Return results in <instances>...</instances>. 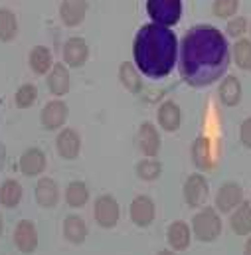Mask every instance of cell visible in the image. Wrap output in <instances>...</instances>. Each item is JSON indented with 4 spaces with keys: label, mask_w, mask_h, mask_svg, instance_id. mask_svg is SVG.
Masks as SVG:
<instances>
[{
    "label": "cell",
    "mask_w": 251,
    "mask_h": 255,
    "mask_svg": "<svg viewBox=\"0 0 251 255\" xmlns=\"http://www.w3.org/2000/svg\"><path fill=\"white\" fill-rule=\"evenodd\" d=\"M232 52L222 30L200 24L184 34L178 50V69L192 87H206L228 71Z\"/></svg>",
    "instance_id": "cell-1"
},
{
    "label": "cell",
    "mask_w": 251,
    "mask_h": 255,
    "mask_svg": "<svg viewBox=\"0 0 251 255\" xmlns=\"http://www.w3.org/2000/svg\"><path fill=\"white\" fill-rule=\"evenodd\" d=\"M132 56L134 65L140 73L152 79L166 77L178 58V40L176 34L170 28L158 26V24H144L132 44Z\"/></svg>",
    "instance_id": "cell-2"
},
{
    "label": "cell",
    "mask_w": 251,
    "mask_h": 255,
    "mask_svg": "<svg viewBox=\"0 0 251 255\" xmlns=\"http://www.w3.org/2000/svg\"><path fill=\"white\" fill-rule=\"evenodd\" d=\"M222 228H224V224H222V218H220L218 210L208 206V208H202L198 214H194L190 230H192V234L198 242L212 244L220 238Z\"/></svg>",
    "instance_id": "cell-3"
},
{
    "label": "cell",
    "mask_w": 251,
    "mask_h": 255,
    "mask_svg": "<svg viewBox=\"0 0 251 255\" xmlns=\"http://www.w3.org/2000/svg\"><path fill=\"white\" fill-rule=\"evenodd\" d=\"M146 12L152 24L170 28L180 22L182 0H146Z\"/></svg>",
    "instance_id": "cell-4"
},
{
    "label": "cell",
    "mask_w": 251,
    "mask_h": 255,
    "mask_svg": "<svg viewBox=\"0 0 251 255\" xmlns=\"http://www.w3.org/2000/svg\"><path fill=\"white\" fill-rule=\"evenodd\" d=\"M93 216H95V222H97L99 228L111 230L121 220V206H119V202L111 194H103V196H99L95 200Z\"/></svg>",
    "instance_id": "cell-5"
},
{
    "label": "cell",
    "mask_w": 251,
    "mask_h": 255,
    "mask_svg": "<svg viewBox=\"0 0 251 255\" xmlns=\"http://www.w3.org/2000/svg\"><path fill=\"white\" fill-rule=\"evenodd\" d=\"M128 216H130V222L136 228H148L156 218L154 200L150 196H146V194L136 196L128 206Z\"/></svg>",
    "instance_id": "cell-6"
},
{
    "label": "cell",
    "mask_w": 251,
    "mask_h": 255,
    "mask_svg": "<svg viewBox=\"0 0 251 255\" xmlns=\"http://www.w3.org/2000/svg\"><path fill=\"white\" fill-rule=\"evenodd\" d=\"M182 194H184V200L190 208H202L210 196V186H208V180L204 178V174H200V172L190 174L184 182Z\"/></svg>",
    "instance_id": "cell-7"
},
{
    "label": "cell",
    "mask_w": 251,
    "mask_h": 255,
    "mask_svg": "<svg viewBox=\"0 0 251 255\" xmlns=\"http://www.w3.org/2000/svg\"><path fill=\"white\" fill-rule=\"evenodd\" d=\"M69 115V109L65 105V101L62 99H52L44 105L42 113H40V123L46 130H58L65 125Z\"/></svg>",
    "instance_id": "cell-8"
},
{
    "label": "cell",
    "mask_w": 251,
    "mask_h": 255,
    "mask_svg": "<svg viewBox=\"0 0 251 255\" xmlns=\"http://www.w3.org/2000/svg\"><path fill=\"white\" fill-rule=\"evenodd\" d=\"M244 202V188L238 182H224L216 194V210L222 214H232Z\"/></svg>",
    "instance_id": "cell-9"
},
{
    "label": "cell",
    "mask_w": 251,
    "mask_h": 255,
    "mask_svg": "<svg viewBox=\"0 0 251 255\" xmlns=\"http://www.w3.org/2000/svg\"><path fill=\"white\" fill-rule=\"evenodd\" d=\"M14 244L22 254H34L38 248V228L32 220H20L14 228Z\"/></svg>",
    "instance_id": "cell-10"
},
{
    "label": "cell",
    "mask_w": 251,
    "mask_h": 255,
    "mask_svg": "<svg viewBox=\"0 0 251 255\" xmlns=\"http://www.w3.org/2000/svg\"><path fill=\"white\" fill-rule=\"evenodd\" d=\"M62 56L65 67H81L89 60V46L83 38L73 36V38L65 40L62 48Z\"/></svg>",
    "instance_id": "cell-11"
},
{
    "label": "cell",
    "mask_w": 251,
    "mask_h": 255,
    "mask_svg": "<svg viewBox=\"0 0 251 255\" xmlns=\"http://www.w3.org/2000/svg\"><path fill=\"white\" fill-rule=\"evenodd\" d=\"M56 150L63 160H75L81 152V136L75 128L65 127L56 136Z\"/></svg>",
    "instance_id": "cell-12"
},
{
    "label": "cell",
    "mask_w": 251,
    "mask_h": 255,
    "mask_svg": "<svg viewBox=\"0 0 251 255\" xmlns=\"http://www.w3.org/2000/svg\"><path fill=\"white\" fill-rule=\"evenodd\" d=\"M136 144L140 148V152L146 158H154L160 152V134L156 127L150 121H144L138 127V134H136Z\"/></svg>",
    "instance_id": "cell-13"
},
{
    "label": "cell",
    "mask_w": 251,
    "mask_h": 255,
    "mask_svg": "<svg viewBox=\"0 0 251 255\" xmlns=\"http://www.w3.org/2000/svg\"><path fill=\"white\" fill-rule=\"evenodd\" d=\"M46 164H48V158H46L44 150L38 146L24 150L20 156V172L24 176H40L46 170Z\"/></svg>",
    "instance_id": "cell-14"
},
{
    "label": "cell",
    "mask_w": 251,
    "mask_h": 255,
    "mask_svg": "<svg viewBox=\"0 0 251 255\" xmlns=\"http://www.w3.org/2000/svg\"><path fill=\"white\" fill-rule=\"evenodd\" d=\"M192 162L198 170H212L214 168V154H212V140L208 136H196L190 148Z\"/></svg>",
    "instance_id": "cell-15"
},
{
    "label": "cell",
    "mask_w": 251,
    "mask_h": 255,
    "mask_svg": "<svg viewBox=\"0 0 251 255\" xmlns=\"http://www.w3.org/2000/svg\"><path fill=\"white\" fill-rule=\"evenodd\" d=\"M166 242L170 246L172 252H186L190 248V242H192V230L186 222L182 220H176L168 226L166 230Z\"/></svg>",
    "instance_id": "cell-16"
},
{
    "label": "cell",
    "mask_w": 251,
    "mask_h": 255,
    "mask_svg": "<svg viewBox=\"0 0 251 255\" xmlns=\"http://www.w3.org/2000/svg\"><path fill=\"white\" fill-rule=\"evenodd\" d=\"M34 198H36V204L42 206V208H56L58 202H60V186L54 178H40L36 188H34Z\"/></svg>",
    "instance_id": "cell-17"
},
{
    "label": "cell",
    "mask_w": 251,
    "mask_h": 255,
    "mask_svg": "<svg viewBox=\"0 0 251 255\" xmlns=\"http://www.w3.org/2000/svg\"><path fill=\"white\" fill-rule=\"evenodd\" d=\"M46 83H48V89L52 95L56 97H63L69 93V87H71V77H69V71L65 64H54L52 69L48 71V77H46Z\"/></svg>",
    "instance_id": "cell-18"
},
{
    "label": "cell",
    "mask_w": 251,
    "mask_h": 255,
    "mask_svg": "<svg viewBox=\"0 0 251 255\" xmlns=\"http://www.w3.org/2000/svg\"><path fill=\"white\" fill-rule=\"evenodd\" d=\"M89 236V228L85 224V220L77 214H69L63 220V238L65 242H69L71 246H81Z\"/></svg>",
    "instance_id": "cell-19"
},
{
    "label": "cell",
    "mask_w": 251,
    "mask_h": 255,
    "mask_svg": "<svg viewBox=\"0 0 251 255\" xmlns=\"http://www.w3.org/2000/svg\"><path fill=\"white\" fill-rule=\"evenodd\" d=\"M156 119H158V125H160L162 130L174 132V130H178L180 125H182V109L174 101H164L158 107Z\"/></svg>",
    "instance_id": "cell-20"
},
{
    "label": "cell",
    "mask_w": 251,
    "mask_h": 255,
    "mask_svg": "<svg viewBox=\"0 0 251 255\" xmlns=\"http://www.w3.org/2000/svg\"><path fill=\"white\" fill-rule=\"evenodd\" d=\"M85 14H87V0H62L60 4V18L69 28L79 26Z\"/></svg>",
    "instance_id": "cell-21"
},
{
    "label": "cell",
    "mask_w": 251,
    "mask_h": 255,
    "mask_svg": "<svg viewBox=\"0 0 251 255\" xmlns=\"http://www.w3.org/2000/svg\"><path fill=\"white\" fill-rule=\"evenodd\" d=\"M218 95H220V101L226 105V107H236L240 105L242 101V95H244V89H242V81L236 77V75H226L218 87Z\"/></svg>",
    "instance_id": "cell-22"
},
{
    "label": "cell",
    "mask_w": 251,
    "mask_h": 255,
    "mask_svg": "<svg viewBox=\"0 0 251 255\" xmlns=\"http://www.w3.org/2000/svg\"><path fill=\"white\" fill-rule=\"evenodd\" d=\"M28 64L32 67V71L36 75H46L52 65H54V56H52V50L48 46H34L30 50V56H28Z\"/></svg>",
    "instance_id": "cell-23"
},
{
    "label": "cell",
    "mask_w": 251,
    "mask_h": 255,
    "mask_svg": "<svg viewBox=\"0 0 251 255\" xmlns=\"http://www.w3.org/2000/svg\"><path fill=\"white\" fill-rule=\"evenodd\" d=\"M230 226L236 236H251V204L242 202L230 216Z\"/></svg>",
    "instance_id": "cell-24"
},
{
    "label": "cell",
    "mask_w": 251,
    "mask_h": 255,
    "mask_svg": "<svg viewBox=\"0 0 251 255\" xmlns=\"http://www.w3.org/2000/svg\"><path fill=\"white\" fill-rule=\"evenodd\" d=\"M119 81L123 83V87L128 93H140V89H142L140 71L136 69V65L132 62H123L119 65Z\"/></svg>",
    "instance_id": "cell-25"
},
{
    "label": "cell",
    "mask_w": 251,
    "mask_h": 255,
    "mask_svg": "<svg viewBox=\"0 0 251 255\" xmlns=\"http://www.w3.org/2000/svg\"><path fill=\"white\" fill-rule=\"evenodd\" d=\"M22 196H24V190L20 186V182H16L14 178H8L0 184V204L4 208H16L20 202H22Z\"/></svg>",
    "instance_id": "cell-26"
},
{
    "label": "cell",
    "mask_w": 251,
    "mask_h": 255,
    "mask_svg": "<svg viewBox=\"0 0 251 255\" xmlns=\"http://www.w3.org/2000/svg\"><path fill=\"white\" fill-rule=\"evenodd\" d=\"M65 202L69 208H83L89 202V188L81 180H73L65 188Z\"/></svg>",
    "instance_id": "cell-27"
},
{
    "label": "cell",
    "mask_w": 251,
    "mask_h": 255,
    "mask_svg": "<svg viewBox=\"0 0 251 255\" xmlns=\"http://www.w3.org/2000/svg\"><path fill=\"white\" fill-rule=\"evenodd\" d=\"M230 52H232V58H234V62H236V65H238L240 69L251 71V40L240 38V40L230 48Z\"/></svg>",
    "instance_id": "cell-28"
},
{
    "label": "cell",
    "mask_w": 251,
    "mask_h": 255,
    "mask_svg": "<svg viewBox=\"0 0 251 255\" xmlns=\"http://www.w3.org/2000/svg\"><path fill=\"white\" fill-rule=\"evenodd\" d=\"M18 34L16 14L8 8H0V42H12Z\"/></svg>",
    "instance_id": "cell-29"
},
{
    "label": "cell",
    "mask_w": 251,
    "mask_h": 255,
    "mask_svg": "<svg viewBox=\"0 0 251 255\" xmlns=\"http://www.w3.org/2000/svg\"><path fill=\"white\" fill-rule=\"evenodd\" d=\"M162 174V164L156 158H142L136 162V176L144 182H154Z\"/></svg>",
    "instance_id": "cell-30"
},
{
    "label": "cell",
    "mask_w": 251,
    "mask_h": 255,
    "mask_svg": "<svg viewBox=\"0 0 251 255\" xmlns=\"http://www.w3.org/2000/svg\"><path fill=\"white\" fill-rule=\"evenodd\" d=\"M38 99V89L34 83H24L16 89V95H14V101H16V107L18 109H28L36 103Z\"/></svg>",
    "instance_id": "cell-31"
},
{
    "label": "cell",
    "mask_w": 251,
    "mask_h": 255,
    "mask_svg": "<svg viewBox=\"0 0 251 255\" xmlns=\"http://www.w3.org/2000/svg\"><path fill=\"white\" fill-rule=\"evenodd\" d=\"M240 8V0H214L212 2V12L218 18H234Z\"/></svg>",
    "instance_id": "cell-32"
},
{
    "label": "cell",
    "mask_w": 251,
    "mask_h": 255,
    "mask_svg": "<svg viewBox=\"0 0 251 255\" xmlns=\"http://www.w3.org/2000/svg\"><path fill=\"white\" fill-rule=\"evenodd\" d=\"M248 28H250V24H248V18H244V16H234V18H230L228 20V26H226V34L230 36V38H236V40H240L246 32H248Z\"/></svg>",
    "instance_id": "cell-33"
},
{
    "label": "cell",
    "mask_w": 251,
    "mask_h": 255,
    "mask_svg": "<svg viewBox=\"0 0 251 255\" xmlns=\"http://www.w3.org/2000/svg\"><path fill=\"white\" fill-rule=\"evenodd\" d=\"M240 140L246 148H251V117L244 119V123L240 125Z\"/></svg>",
    "instance_id": "cell-34"
},
{
    "label": "cell",
    "mask_w": 251,
    "mask_h": 255,
    "mask_svg": "<svg viewBox=\"0 0 251 255\" xmlns=\"http://www.w3.org/2000/svg\"><path fill=\"white\" fill-rule=\"evenodd\" d=\"M244 255H251V236L248 238V242H246V248H244Z\"/></svg>",
    "instance_id": "cell-35"
},
{
    "label": "cell",
    "mask_w": 251,
    "mask_h": 255,
    "mask_svg": "<svg viewBox=\"0 0 251 255\" xmlns=\"http://www.w3.org/2000/svg\"><path fill=\"white\" fill-rule=\"evenodd\" d=\"M156 255H178L176 252H172V250H162V252H158Z\"/></svg>",
    "instance_id": "cell-36"
},
{
    "label": "cell",
    "mask_w": 251,
    "mask_h": 255,
    "mask_svg": "<svg viewBox=\"0 0 251 255\" xmlns=\"http://www.w3.org/2000/svg\"><path fill=\"white\" fill-rule=\"evenodd\" d=\"M2 230H4V220H2V216H0V236H2Z\"/></svg>",
    "instance_id": "cell-37"
},
{
    "label": "cell",
    "mask_w": 251,
    "mask_h": 255,
    "mask_svg": "<svg viewBox=\"0 0 251 255\" xmlns=\"http://www.w3.org/2000/svg\"><path fill=\"white\" fill-rule=\"evenodd\" d=\"M250 34H251V24H250Z\"/></svg>",
    "instance_id": "cell-38"
},
{
    "label": "cell",
    "mask_w": 251,
    "mask_h": 255,
    "mask_svg": "<svg viewBox=\"0 0 251 255\" xmlns=\"http://www.w3.org/2000/svg\"><path fill=\"white\" fill-rule=\"evenodd\" d=\"M250 204H251V202H250Z\"/></svg>",
    "instance_id": "cell-39"
}]
</instances>
